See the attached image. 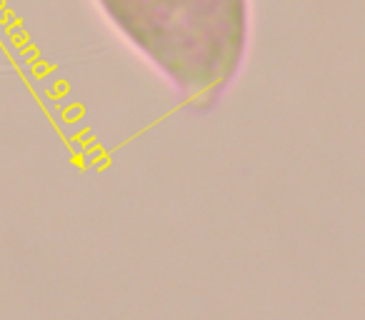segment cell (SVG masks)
<instances>
[{
    "instance_id": "cell-1",
    "label": "cell",
    "mask_w": 365,
    "mask_h": 320,
    "mask_svg": "<svg viewBox=\"0 0 365 320\" xmlns=\"http://www.w3.org/2000/svg\"><path fill=\"white\" fill-rule=\"evenodd\" d=\"M101 13L198 113L243 71L250 0H96Z\"/></svg>"
}]
</instances>
